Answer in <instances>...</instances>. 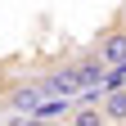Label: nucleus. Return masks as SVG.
I'll use <instances>...</instances> for the list:
<instances>
[{
	"label": "nucleus",
	"instance_id": "nucleus-1",
	"mask_svg": "<svg viewBox=\"0 0 126 126\" xmlns=\"http://www.w3.org/2000/svg\"><path fill=\"white\" fill-rule=\"evenodd\" d=\"M94 59L104 63V68H126V23H113L99 32V41H94Z\"/></svg>",
	"mask_w": 126,
	"mask_h": 126
},
{
	"label": "nucleus",
	"instance_id": "nucleus-2",
	"mask_svg": "<svg viewBox=\"0 0 126 126\" xmlns=\"http://www.w3.org/2000/svg\"><path fill=\"white\" fill-rule=\"evenodd\" d=\"M99 108H104L108 126H126V90H117V86H104V99H99Z\"/></svg>",
	"mask_w": 126,
	"mask_h": 126
},
{
	"label": "nucleus",
	"instance_id": "nucleus-3",
	"mask_svg": "<svg viewBox=\"0 0 126 126\" xmlns=\"http://www.w3.org/2000/svg\"><path fill=\"white\" fill-rule=\"evenodd\" d=\"M68 126H108V117H104V108L99 104H77L72 113H68Z\"/></svg>",
	"mask_w": 126,
	"mask_h": 126
},
{
	"label": "nucleus",
	"instance_id": "nucleus-4",
	"mask_svg": "<svg viewBox=\"0 0 126 126\" xmlns=\"http://www.w3.org/2000/svg\"><path fill=\"white\" fill-rule=\"evenodd\" d=\"M14 126H50L45 117H23V122H14Z\"/></svg>",
	"mask_w": 126,
	"mask_h": 126
}]
</instances>
